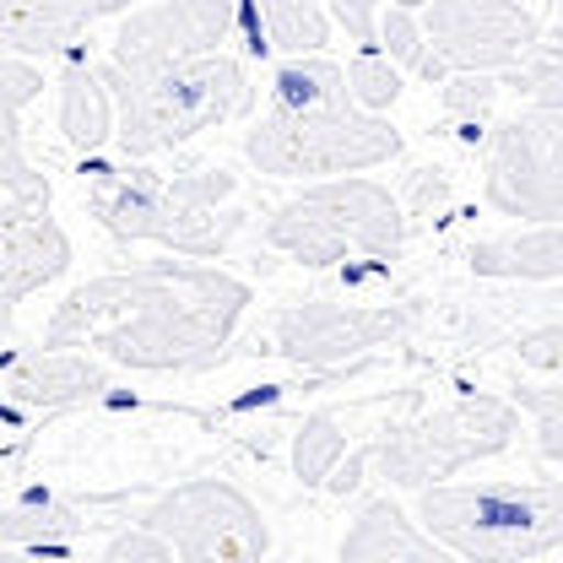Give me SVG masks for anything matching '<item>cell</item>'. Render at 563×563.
<instances>
[{
  "label": "cell",
  "instance_id": "cell-25",
  "mask_svg": "<svg viewBox=\"0 0 563 563\" xmlns=\"http://www.w3.org/2000/svg\"><path fill=\"white\" fill-rule=\"evenodd\" d=\"M515 412L531 418L537 455L563 466V385H515Z\"/></svg>",
  "mask_w": 563,
  "mask_h": 563
},
{
  "label": "cell",
  "instance_id": "cell-7",
  "mask_svg": "<svg viewBox=\"0 0 563 563\" xmlns=\"http://www.w3.org/2000/svg\"><path fill=\"white\" fill-rule=\"evenodd\" d=\"M244 157L266 179H342L401 157V131L352 98L320 109H266L244 131Z\"/></svg>",
  "mask_w": 563,
  "mask_h": 563
},
{
  "label": "cell",
  "instance_id": "cell-10",
  "mask_svg": "<svg viewBox=\"0 0 563 563\" xmlns=\"http://www.w3.org/2000/svg\"><path fill=\"white\" fill-rule=\"evenodd\" d=\"M418 76L428 87H439L444 76H461V70L493 76V70L520 66L542 38L537 11H526L520 0H428V5H418Z\"/></svg>",
  "mask_w": 563,
  "mask_h": 563
},
{
  "label": "cell",
  "instance_id": "cell-9",
  "mask_svg": "<svg viewBox=\"0 0 563 563\" xmlns=\"http://www.w3.org/2000/svg\"><path fill=\"white\" fill-rule=\"evenodd\" d=\"M136 526L157 531L179 563H266L272 553V526L261 504L222 477H196L157 493Z\"/></svg>",
  "mask_w": 563,
  "mask_h": 563
},
{
  "label": "cell",
  "instance_id": "cell-29",
  "mask_svg": "<svg viewBox=\"0 0 563 563\" xmlns=\"http://www.w3.org/2000/svg\"><path fill=\"white\" fill-rule=\"evenodd\" d=\"M320 5L352 38V49L357 44H379V0H320Z\"/></svg>",
  "mask_w": 563,
  "mask_h": 563
},
{
  "label": "cell",
  "instance_id": "cell-15",
  "mask_svg": "<svg viewBox=\"0 0 563 563\" xmlns=\"http://www.w3.org/2000/svg\"><path fill=\"white\" fill-rule=\"evenodd\" d=\"M336 563H461L444 542H433L396 498H368L352 515Z\"/></svg>",
  "mask_w": 563,
  "mask_h": 563
},
{
  "label": "cell",
  "instance_id": "cell-17",
  "mask_svg": "<svg viewBox=\"0 0 563 563\" xmlns=\"http://www.w3.org/2000/svg\"><path fill=\"white\" fill-rule=\"evenodd\" d=\"M239 33L250 55H320L331 44V16L320 0H239Z\"/></svg>",
  "mask_w": 563,
  "mask_h": 563
},
{
  "label": "cell",
  "instance_id": "cell-5",
  "mask_svg": "<svg viewBox=\"0 0 563 563\" xmlns=\"http://www.w3.org/2000/svg\"><path fill=\"white\" fill-rule=\"evenodd\" d=\"M418 526L461 563H537L563 548V477L433 483L418 493Z\"/></svg>",
  "mask_w": 563,
  "mask_h": 563
},
{
  "label": "cell",
  "instance_id": "cell-33",
  "mask_svg": "<svg viewBox=\"0 0 563 563\" xmlns=\"http://www.w3.org/2000/svg\"><path fill=\"white\" fill-rule=\"evenodd\" d=\"M390 5H412V11H418V5H428V0H390Z\"/></svg>",
  "mask_w": 563,
  "mask_h": 563
},
{
  "label": "cell",
  "instance_id": "cell-1",
  "mask_svg": "<svg viewBox=\"0 0 563 563\" xmlns=\"http://www.w3.org/2000/svg\"><path fill=\"white\" fill-rule=\"evenodd\" d=\"M250 303V282L222 266L146 261L70 287L44 325V347L92 352L136 374H207Z\"/></svg>",
  "mask_w": 563,
  "mask_h": 563
},
{
  "label": "cell",
  "instance_id": "cell-6",
  "mask_svg": "<svg viewBox=\"0 0 563 563\" xmlns=\"http://www.w3.org/2000/svg\"><path fill=\"white\" fill-rule=\"evenodd\" d=\"M261 239L309 272H331L347 255H368L390 266L407 250V211L379 179L342 174V179H320L298 190L292 201H282L266 217Z\"/></svg>",
  "mask_w": 563,
  "mask_h": 563
},
{
  "label": "cell",
  "instance_id": "cell-11",
  "mask_svg": "<svg viewBox=\"0 0 563 563\" xmlns=\"http://www.w3.org/2000/svg\"><path fill=\"white\" fill-rule=\"evenodd\" d=\"M483 196L498 217L526 228L563 222V109H520L493 125Z\"/></svg>",
  "mask_w": 563,
  "mask_h": 563
},
{
  "label": "cell",
  "instance_id": "cell-3",
  "mask_svg": "<svg viewBox=\"0 0 563 563\" xmlns=\"http://www.w3.org/2000/svg\"><path fill=\"white\" fill-rule=\"evenodd\" d=\"M44 98V70L33 60H0V336L16 303L66 277L70 239L55 217L49 179L22 146V114Z\"/></svg>",
  "mask_w": 563,
  "mask_h": 563
},
{
  "label": "cell",
  "instance_id": "cell-2",
  "mask_svg": "<svg viewBox=\"0 0 563 563\" xmlns=\"http://www.w3.org/2000/svg\"><path fill=\"white\" fill-rule=\"evenodd\" d=\"M233 196L239 179L211 163L163 174L125 157V163H98L87 179V207L120 244H163L190 261H217L244 228V211L233 207Z\"/></svg>",
  "mask_w": 563,
  "mask_h": 563
},
{
  "label": "cell",
  "instance_id": "cell-12",
  "mask_svg": "<svg viewBox=\"0 0 563 563\" xmlns=\"http://www.w3.org/2000/svg\"><path fill=\"white\" fill-rule=\"evenodd\" d=\"M418 320L412 303H336L303 298L287 303L272 320V347L298 368H342L374 347H390Z\"/></svg>",
  "mask_w": 563,
  "mask_h": 563
},
{
  "label": "cell",
  "instance_id": "cell-26",
  "mask_svg": "<svg viewBox=\"0 0 563 563\" xmlns=\"http://www.w3.org/2000/svg\"><path fill=\"white\" fill-rule=\"evenodd\" d=\"M493 92H498V81L483 76V70H461V76H444V81H439L444 114H450L455 125H483L493 109Z\"/></svg>",
  "mask_w": 563,
  "mask_h": 563
},
{
  "label": "cell",
  "instance_id": "cell-32",
  "mask_svg": "<svg viewBox=\"0 0 563 563\" xmlns=\"http://www.w3.org/2000/svg\"><path fill=\"white\" fill-rule=\"evenodd\" d=\"M131 5H136V0H92V11H98V16H125Z\"/></svg>",
  "mask_w": 563,
  "mask_h": 563
},
{
  "label": "cell",
  "instance_id": "cell-14",
  "mask_svg": "<svg viewBox=\"0 0 563 563\" xmlns=\"http://www.w3.org/2000/svg\"><path fill=\"white\" fill-rule=\"evenodd\" d=\"M0 390L22 412H66V407H87L109 390V368L92 352L76 347L16 352L0 368Z\"/></svg>",
  "mask_w": 563,
  "mask_h": 563
},
{
  "label": "cell",
  "instance_id": "cell-30",
  "mask_svg": "<svg viewBox=\"0 0 563 563\" xmlns=\"http://www.w3.org/2000/svg\"><path fill=\"white\" fill-rule=\"evenodd\" d=\"M515 352H520V363H531V368L563 374V320H553V325H537V331H526V336L515 342Z\"/></svg>",
  "mask_w": 563,
  "mask_h": 563
},
{
  "label": "cell",
  "instance_id": "cell-31",
  "mask_svg": "<svg viewBox=\"0 0 563 563\" xmlns=\"http://www.w3.org/2000/svg\"><path fill=\"white\" fill-rule=\"evenodd\" d=\"M0 563H60L55 553H38V548H5L0 542Z\"/></svg>",
  "mask_w": 563,
  "mask_h": 563
},
{
  "label": "cell",
  "instance_id": "cell-20",
  "mask_svg": "<svg viewBox=\"0 0 563 563\" xmlns=\"http://www.w3.org/2000/svg\"><path fill=\"white\" fill-rule=\"evenodd\" d=\"M347 92V70L325 55H292L272 70V103L266 109H320V103H342Z\"/></svg>",
  "mask_w": 563,
  "mask_h": 563
},
{
  "label": "cell",
  "instance_id": "cell-19",
  "mask_svg": "<svg viewBox=\"0 0 563 563\" xmlns=\"http://www.w3.org/2000/svg\"><path fill=\"white\" fill-rule=\"evenodd\" d=\"M60 141H66L76 157H98L109 141H114V98L103 87V76L92 60H66V76H60Z\"/></svg>",
  "mask_w": 563,
  "mask_h": 563
},
{
  "label": "cell",
  "instance_id": "cell-18",
  "mask_svg": "<svg viewBox=\"0 0 563 563\" xmlns=\"http://www.w3.org/2000/svg\"><path fill=\"white\" fill-rule=\"evenodd\" d=\"M466 266L493 282H559L563 277V222L477 239L466 250Z\"/></svg>",
  "mask_w": 563,
  "mask_h": 563
},
{
  "label": "cell",
  "instance_id": "cell-27",
  "mask_svg": "<svg viewBox=\"0 0 563 563\" xmlns=\"http://www.w3.org/2000/svg\"><path fill=\"white\" fill-rule=\"evenodd\" d=\"M379 49H385L401 70L422 66V22H418L412 5H390V11H379Z\"/></svg>",
  "mask_w": 563,
  "mask_h": 563
},
{
  "label": "cell",
  "instance_id": "cell-21",
  "mask_svg": "<svg viewBox=\"0 0 563 563\" xmlns=\"http://www.w3.org/2000/svg\"><path fill=\"white\" fill-rule=\"evenodd\" d=\"M81 537L76 509L55 504V498H33L16 509H0V542L5 548H38V553H60L66 542Z\"/></svg>",
  "mask_w": 563,
  "mask_h": 563
},
{
  "label": "cell",
  "instance_id": "cell-23",
  "mask_svg": "<svg viewBox=\"0 0 563 563\" xmlns=\"http://www.w3.org/2000/svg\"><path fill=\"white\" fill-rule=\"evenodd\" d=\"M515 98H526L531 109H563V27L537 38V49L520 60V66L504 70V81Z\"/></svg>",
  "mask_w": 563,
  "mask_h": 563
},
{
  "label": "cell",
  "instance_id": "cell-4",
  "mask_svg": "<svg viewBox=\"0 0 563 563\" xmlns=\"http://www.w3.org/2000/svg\"><path fill=\"white\" fill-rule=\"evenodd\" d=\"M114 98V141L125 157H163L185 141L207 136L217 125H233L255 109V87L239 55H196L168 66H98Z\"/></svg>",
  "mask_w": 563,
  "mask_h": 563
},
{
  "label": "cell",
  "instance_id": "cell-8",
  "mask_svg": "<svg viewBox=\"0 0 563 563\" xmlns=\"http://www.w3.org/2000/svg\"><path fill=\"white\" fill-rule=\"evenodd\" d=\"M520 433V412L504 396H455L444 407H428L418 418L379 428L374 444H363V466L385 477L390 488H433L488 455H504Z\"/></svg>",
  "mask_w": 563,
  "mask_h": 563
},
{
  "label": "cell",
  "instance_id": "cell-16",
  "mask_svg": "<svg viewBox=\"0 0 563 563\" xmlns=\"http://www.w3.org/2000/svg\"><path fill=\"white\" fill-rule=\"evenodd\" d=\"M92 22V0H0V49L16 60L70 55Z\"/></svg>",
  "mask_w": 563,
  "mask_h": 563
},
{
  "label": "cell",
  "instance_id": "cell-34",
  "mask_svg": "<svg viewBox=\"0 0 563 563\" xmlns=\"http://www.w3.org/2000/svg\"><path fill=\"white\" fill-rule=\"evenodd\" d=\"M553 5H559V11H563V0H553Z\"/></svg>",
  "mask_w": 563,
  "mask_h": 563
},
{
  "label": "cell",
  "instance_id": "cell-13",
  "mask_svg": "<svg viewBox=\"0 0 563 563\" xmlns=\"http://www.w3.org/2000/svg\"><path fill=\"white\" fill-rule=\"evenodd\" d=\"M233 38H239V0H152L120 16L103 66L131 70L222 55Z\"/></svg>",
  "mask_w": 563,
  "mask_h": 563
},
{
  "label": "cell",
  "instance_id": "cell-22",
  "mask_svg": "<svg viewBox=\"0 0 563 563\" xmlns=\"http://www.w3.org/2000/svg\"><path fill=\"white\" fill-rule=\"evenodd\" d=\"M342 455H347V433H342V422L331 412H309L298 422V433H292V477L303 488H325L331 472L342 466Z\"/></svg>",
  "mask_w": 563,
  "mask_h": 563
},
{
  "label": "cell",
  "instance_id": "cell-28",
  "mask_svg": "<svg viewBox=\"0 0 563 563\" xmlns=\"http://www.w3.org/2000/svg\"><path fill=\"white\" fill-rule=\"evenodd\" d=\"M98 563H179V559H174V548H168L157 531L131 526V531H120V537L103 548V559Z\"/></svg>",
  "mask_w": 563,
  "mask_h": 563
},
{
  "label": "cell",
  "instance_id": "cell-24",
  "mask_svg": "<svg viewBox=\"0 0 563 563\" xmlns=\"http://www.w3.org/2000/svg\"><path fill=\"white\" fill-rule=\"evenodd\" d=\"M347 92L357 109H368V114H390L396 109V98L407 92V81H401V66L379 49V44H357L347 60Z\"/></svg>",
  "mask_w": 563,
  "mask_h": 563
}]
</instances>
